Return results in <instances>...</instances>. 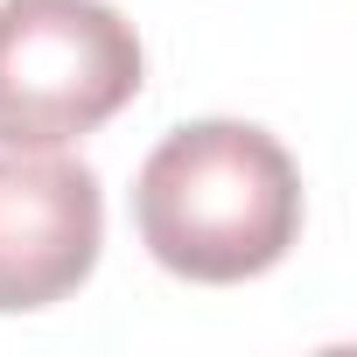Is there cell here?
<instances>
[{"mask_svg":"<svg viewBox=\"0 0 357 357\" xmlns=\"http://www.w3.org/2000/svg\"><path fill=\"white\" fill-rule=\"evenodd\" d=\"M133 231L175 280H259L301 238V168L252 119H190L140 161Z\"/></svg>","mask_w":357,"mask_h":357,"instance_id":"cell-1","label":"cell"},{"mask_svg":"<svg viewBox=\"0 0 357 357\" xmlns=\"http://www.w3.org/2000/svg\"><path fill=\"white\" fill-rule=\"evenodd\" d=\"M147 84L112 0H0V147H70Z\"/></svg>","mask_w":357,"mask_h":357,"instance_id":"cell-2","label":"cell"},{"mask_svg":"<svg viewBox=\"0 0 357 357\" xmlns=\"http://www.w3.org/2000/svg\"><path fill=\"white\" fill-rule=\"evenodd\" d=\"M105 245L98 175L56 147H0V315L70 301Z\"/></svg>","mask_w":357,"mask_h":357,"instance_id":"cell-3","label":"cell"}]
</instances>
